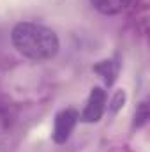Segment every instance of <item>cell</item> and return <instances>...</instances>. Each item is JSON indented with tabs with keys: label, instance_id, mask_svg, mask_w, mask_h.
I'll return each mask as SVG.
<instances>
[{
	"label": "cell",
	"instance_id": "cell-3",
	"mask_svg": "<svg viewBox=\"0 0 150 152\" xmlns=\"http://www.w3.org/2000/svg\"><path fill=\"white\" fill-rule=\"evenodd\" d=\"M104 110H106V90H103L101 87H94L87 99V106L79 117L85 122H99L101 117L104 115Z\"/></svg>",
	"mask_w": 150,
	"mask_h": 152
},
{
	"label": "cell",
	"instance_id": "cell-5",
	"mask_svg": "<svg viewBox=\"0 0 150 152\" xmlns=\"http://www.w3.org/2000/svg\"><path fill=\"white\" fill-rule=\"evenodd\" d=\"M95 71L103 76L104 83L110 87L113 81H115V78H117V73H118V64H117V62H113V60H103L101 64H97V66H95Z\"/></svg>",
	"mask_w": 150,
	"mask_h": 152
},
{
	"label": "cell",
	"instance_id": "cell-4",
	"mask_svg": "<svg viewBox=\"0 0 150 152\" xmlns=\"http://www.w3.org/2000/svg\"><path fill=\"white\" fill-rule=\"evenodd\" d=\"M92 5L95 7V11H99L101 14H118L122 11H125L133 0H90Z\"/></svg>",
	"mask_w": 150,
	"mask_h": 152
},
{
	"label": "cell",
	"instance_id": "cell-6",
	"mask_svg": "<svg viewBox=\"0 0 150 152\" xmlns=\"http://www.w3.org/2000/svg\"><path fill=\"white\" fill-rule=\"evenodd\" d=\"M124 101H125V92H124V90H118V92L115 94L113 101H111V110L113 112H117L120 106H124Z\"/></svg>",
	"mask_w": 150,
	"mask_h": 152
},
{
	"label": "cell",
	"instance_id": "cell-7",
	"mask_svg": "<svg viewBox=\"0 0 150 152\" xmlns=\"http://www.w3.org/2000/svg\"><path fill=\"white\" fill-rule=\"evenodd\" d=\"M147 117H149V113H147V104L145 103H141V106H140V110L136 112V118H138V126H141L145 120H147Z\"/></svg>",
	"mask_w": 150,
	"mask_h": 152
},
{
	"label": "cell",
	"instance_id": "cell-1",
	"mask_svg": "<svg viewBox=\"0 0 150 152\" xmlns=\"http://www.w3.org/2000/svg\"><path fill=\"white\" fill-rule=\"evenodd\" d=\"M11 41L12 46L23 57L37 62L53 58L60 50L58 36L51 28L32 21H23L14 25L11 32Z\"/></svg>",
	"mask_w": 150,
	"mask_h": 152
},
{
	"label": "cell",
	"instance_id": "cell-2",
	"mask_svg": "<svg viewBox=\"0 0 150 152\" xmlns=\"http://www.w3.org/2000/svg\"><path fill=\"white\" fill-rule=\"evenodd\" d=\"M79 120V113L74 108H66L55 117V129H53V140L55 143H66Z\"/></svg>",
	"mask_w": 150,
	"mask_h": 152
}]
</instances>
